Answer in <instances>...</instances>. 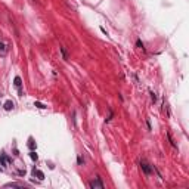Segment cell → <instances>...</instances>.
Wrapping results in <instances>:
<instances>
[{
	"label": "cell",
	"mask_w": 189,
	"mask_h": 189,
	"mask_svg": "<svg viewBox=\"0 0 189 189\" xmlns=\"http://www.w3.org/2000/svg\"><path fill=\"white\" fill-rule=\"evenodd\" d=\"M0 50H2V52H6V46H4L3 43H0Z\"/></svg>",
	"instance_id": "obj_6"
},
{
	"label": "cell",
	"mask_w": 189,
	"mask_h": 189,
	"mask_svg": "<svg viewBox=\"0 0 189 189\" xmlns=\"http://www.w3.org/2000/svg\"><path fill=\"white\" fill-rule=\"evenodd\" d=\"M151 98H152V100H155V99H157V96H155V93H151Z\"/></svg>",
	"instance_id": "obj_9"
},
{
	"label": "cell",
	"mask_w": 189,
	"mask_h": 189,
	"mask_svg": "<svg viewBox=\"0 0 189 189\" xmlns=\"http://www.w3.org/2000/svg\"><path fill=\"white\" fill-rule=\"evenodd\" d=\"M137 46H139V47H140V49H143V45H142V43H140V40H137Z\"/></svg>",
	"instance_id": "obj_7"
},
{
	"label": "cell",
	"mask_w": 189,
	"mask_h": 189,
	"mask_svg": "<svg viewBox=\"0 0 189 189\" xmlns=\"http://www.w3.org/2000/svg\"><path fill=\"white\" fill-rule=\"evenodd\" d=\"M31 158H33V159H37V155H36L34 152H31Z\"/></svg>",
	"instance_id": "obj_8"
},
{
	"label": "cell",
	"mask_w": 189,
	"mask_h": 189,
	"mask_svg": "<svg viewBox=\"0 0 189 189\" xmlns=\"http://www.w3.org/2000/svg\"><path fill=\"white\" fill-rule=\"evenodd\" d=\"M15 86H16V87H19V86H21V78H19V77L15 78Z\"/></svg>",
	"instance_id": "obj_4"
},
{
	"label": "cell",
	"mask_w": 189,
	"mask_h": 189,
	"mask_svg": "<svg viewBox=\"0 0 189 189\" xmlns=\"http://www.w3.org/2000/svg\"><path fill=\"white\" fill-rule=\"evenodd\" d=\"M90 186H92V188H99V189H104V185H102V182H100V179H99V177L96 179V182H92V183H90Z\"/></svg>",
	"instance_id": "obj_2"
},
{
	"label": "cell",
	"mask_w": 189,
	"mask_h": 189,
	"mask_svg": "<svg viewBox=\"0 0 189 189\" xmlns=\"http://www.w3.org/2000/svg\"><path fill=\"white\" fill-rule=\"evenodd\" d=\"M140 167L145 174H151V167H149V164L146 161H140Z\"/></svg>",
	"instance_id": "obj_1"
},
{
	"label": "cell",
	"mask_w": 189,
	"mask_h": 189,
	"mask_svg": "<svg viewBox=\"0 0 189 189\" xmlns=\"http://www.w3.org/2000/svg\"><path fill=\"white\" fill-rule=\"evenodd\" d=\"M12 106H13V104H12L11 100H8V102L4 104V108H6V109H12Z\"/></svg>",
	"instance_id": "obj_3"
},
{
	"label": "cell",
	"mask_w": 189,
	"mask_h": 189,
	"mask_svg": "<svg viewBox=\"0 0 189 189\" xmlns=\"http://www.w3.org/2000/svg\"><path fill=\"white\" fill-rule=\"evenodd\" d=\"M36 173H37V176H38V179H40V180H41V179H43V177H45V176H43V173H41L40 170H37V171H36Z\"/></svg>",
	"instance_id": "obj_5"
}]
</instances>
